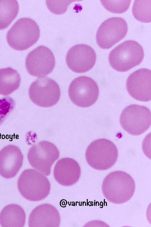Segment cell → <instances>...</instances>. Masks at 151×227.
<instances>
[{
  "label": "cell",
  "mask_w": 151,
  "mask_h": 227,
  "mask_svg": "<svg viewBox=\"0 0 151 227\" xmlns=\"http://www.w3.org/2000/svg\"><path fill=\"white\" fill-rule=\"evenodd\" d=\"M128 30L127 22L120 17H111L105 20L97 30L96 40L101 48H110L123 39Z\"/></svg>",
  "instance_id": "obj_10"
},
{
  "label": "cell",
  "mask_w": 151,
  "mask_h": 227,
  "mask_svg": "<svg viewBox=\"0 0 151 227\" xmlns=\"http://www.w3.org/2000/svg\"><path fill=\"white\" fill-rule=\"evenodd\" d=\"M21 82L17 72L11 67L0 69V95H10L19 87Z\"/></svg>",
  "instance_id": "obj_18"
},
{
  "label": "cell",
  "mask_w": 151,
  "mask_h": 227,
  "mask_svg": "<svg viewBox=\"0 0 151 227\" xmlns=\"http://www.w3.org/2000/svg\"><path fill=\"white\" fill-rule=\"evenodd\" d=\"M23 156L17 146L8 145L0 150V174L10 179L15 176L22 167Z\"/></svg>",
  "instance_id": "obj_14"
},
{
  "label": "cell",
  "mask_w": 151,
  "mask_h": 227,
  "mask_svg": "<svg viewBox=\"0 0 151 227\" xmlns=\"http://www.w3.org/2000/svg\"><path fill=\"white\" fill-rule=\"evenodd\" d=\"M19 10L17 1L0 0V30L10 25L17 16Z\"/></svg>",
  "instance_id": "obj_19"
},
{
  "label": "cell",
  "mask_w": 151,
  "mask_h": 227,
  "mask_svg": "<svg viewBox=\"0 0 151 227\" xmlns=\"http://www.w3.org/2000/svg\"><path fill=\"white\" fill-rule=\"evenodd\" d=\"M151 112L147 107L137 104L126 107L122 111L119 122L123 129L133 135L142 134L151 125Z\"/></svg>",
  "instance_id": "obj_6"
},
{
  "label": "cell",
  "mask_w": 151,
  "mask_h": 227,
  "mask_svg": "<svg viewBox=\"0 0 151 227\" xmlns=\"http://www.w3.org/2000/svg\"><path fill=\"white\" fill-rule=\"evenodd\" d=\"M135 181L129 174L116 171L109 174L104 179L101 186L103 196L109 202L119 205L129 201L135 189Z\"/></svg>",
  "instance_id": "obj_1"
},
{
  "label": "cell",
  "mask_w": 151,
  "mask_h": 227,
  "mask_svg": "<svg viewBox=\"0 0 151 227\" xmlns=\"http://www.w3.org/2000/svg\"><path fill=\"white\" fill-rule=\"evenodd\" d=\"M71 101L76 106L82 108L89 107L95 103L99 96V89L92 78L81 76L70 83L68 90Z\"/></svg>",
  "instance_id": "obj_8"
},
{
  "label": "cell",
  "mask_w": 151,
  "mask_h": 227,
  "mask_svg": "<svg viewBox=\"0 0 151 227\" xmlns=\"http://www.w3.org/2000/svg\"><path fill=\"white\" fill-rule=\"evenodd\" d=\"M151 77V70L146 68L140 69L131 73L128 77L126 84L130 95L139 101H150Z\"/></svg>",
  "instance_id": "obj_13"
},
{
  "label": "cell",
  "mask_w": 151,
  "mask_h": 227,
  "mask_svg": "<svg viewBox=\"0 0 151 227\" xmlns=\"http://www.w3.org/2000/svg\"><path fill=\"white\" fill-rule=\"evenodd\" d=\"M18 189L21 195L30 201H37L49 194L50 184L45 176L34 169L24 170L17 181Z\"/></svg>",
  "instance_id": "obj_4"
},
{
  "label": "cell",
  "mask_w": 151,
  "mask_h": 227,
  "mask_svg": "<svg viewBox=\"0 0 151 227\" xmlns=\"http://www.w3.org/2000/svg\"><path fill=\"white\" fill-rule=\"evenodd\" d=\"M40 29L37 23L26 17L18 19L8 31L6 39L9 46L13 49L26 50L38 41Z\"/></svg>",
  "instance_id": "obj_3"
},
{
  "label": "cell",
  "mask_w": 151,
  "mask_h": 227,
  "mask_svg": "<svg viewBox=\"0 0 151 227\" xmlns=\"http://www.w3.org/2000/svg\"><path fill=\"white\" fill-rule=\"evenodd\" d=\"M15 104L14 100L10 97L0 99V124L13 109Z\"/></svg>",
  "instance_id": "obj_22"
},
{
  "label": "cell",
  "mask_w": 151,
  "mask_h": 227,
  "mask_svg": "<svg viewBox=\"0 0 151 227\" xmlns=\"http://www.w3.org/2000/svg\"><path fill=\"white\" fill-rule=\"evenodd\" d=\"M144 51L137 41L129 40L124 41L113 49L108 56L111 66L120 72L128 71L139 65L144 58Z\"/></svg>",
  "instance_id": "obj_2"
},
{
  "label": "cell",
  "mask_w": 151,
  "mask_h": 227,
  "mask_svg": "<svg viewBox=\"0 0 151 227\" xmlns=\"http://www.w3.org/2000/svg\"><path fill=\"white\" fill-rule=\"evenodd\" d=\"M96 55L90 46L83 44L76 45L67 52L66 62L68 68L73 72L81 73L91 70L95 65Z\"/></svg>",
  "instance_id": "obj_12"
},
{
  "label": "cell",
  "mask_w": 151,
  "mask_h": 227,
  "mask_svg": "<svg viewBox=\"0 0 151 227\" xmlns=\"http://www.w3.org/2000/svg\"><path fill=\"white\" fill-rule=\"evenodd\" d=\"M100 2L108 11L113 13L122 14L126 12L129 8L131 0H100Z\"/></svg>",
  "instance_id": "obj_21"
},
{
  "label": "cell",
  "mask_w": 151,
  "mask_h": 227,
  "mask_svg": "<svg viewBox=\"0 0 151 227\" xmlns=\"http://www.w3.org/2000/svg\"><path fill=\"white\" fill-rule=\"evenodd\" d=\"M59 152L53 143L45 141L32 145L27 158L30 165L46 176L50 175L51 167L59 156Z\"/></svg>",
  "instance_id": "obj_9"
},
{
  "label": "cell",
  "mask_w": 151,
  "mask_h": 227,
  "mask_svg": "<svg viewBox=\"0 0 151 227\" xmlns=\"http://www.w3.org/2000/svg\"><path fill=\"white\" fill-rule=\"evenodd\" d=\"M151 0H134L132 11L134 17L143 23L151 22Z\"/></svg>",
  "instance_id": "obj_20"
},
{
  "label": "cell",
  "mask_w": 151,
  "mask_h": 227,
  "mask_svg": "<svg viewBox=\"0 0 151 227\" xmlns=\"http://www.w3.org/2000/svg\"><path fill=\"white\" fill-rule=\"evenodd\" d=\"M55 65L53 53L47 47L40 46L28 54L25 66L28 72L35 77H42L51 73Z\"/></svg>",
  "instance_id": "obj_11"
},
{
  "label": "cell",
  "mask_w": 151,
  "mask_h": 227,
  "mask_svg": "<svg viewBox=\"0 0 151 227\" xmlns=\"http://www.w3.org/2000/svg\"><path fill=\"white\" fill-rule=\"evenodd\" d=\"M29 98L35 104L48 108L59 101L60 90L58 84L48 77L37 78L30 85L28 91Z\"/></svg>",
  "instance_id": "obj_7"
},
{
  "label": "cell",
  "mask_w": 151,
  "mask_h": 227,
  "mask_svg": "<svg viewBox=\"0 0 151 227\" xmlns=\"http://www.w3.org/2000/svg\"><path fill=\"white\" fill-rule=\"evenodd\" d=\"M25 220L24 209L17 204L6 205L0 213V225L2 227H23Z\"/></svg>",
  "instance_id": "obj_17"
},
{
  "label": "cell",
  "mask_w": 151,
  "mask_h": 227,
  "mask_svg": "<svg viewBox=\"0 0 151 227\" xmlns=\"http://www.w3.org/2000/svg\"><path fill=\"white\" fill-rule=\"evenodd\" d=\"M81 174L79 164L71 158H65L59 160L54 167V178L62 186H69L75 184L78 181Z\"/></svg>",
  "instance_id": "obj_15"
},
{
  "label": "cell",
  "mask_w": 151,
  "mask_h": 227,
  "mask_svg": "<svg viewBox=\"0 0 151 227\" xmlns=\"http://www.w3.org/2000/svg\"><path fill=\"white\" fill-rule=\"evenodd\" d=\"M118 151L115 145L105 138L96 140L87 147L85 158L88 164L98 170H107L116 163Z\"/></svg>",
  "instance_id": "obj_5"
},
{
  "label": "cell",
  "mask_w": 151,
  "mask_h": 227,
  "mask_svg": "<svg viewBox=\"0 0 151 227\" xmlns=\"http://www.w3.org/2000/svg\"><path fill=\"white\" fill-rule=\"evenodd\" d=\"M60 218L57 209L52 205L42 204L32 211L28 219L29 227H59Z\"/></svg>",
  "instance_id": "obj_16"
}]
</instances>
